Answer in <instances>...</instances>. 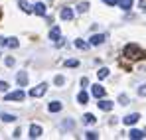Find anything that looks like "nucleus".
I'll use <instances>...</instances> for the list:
<instances>
[{"instance_id": "nucleus-11", "label": "nucleus", "mask_w": 146, "mask_h": 140, "mask_svg": "<svg viewBox=\"0 0 146 140\" xmlns=\"http://www.w3.org/2000/svg\"><path fill=\"white\" fill-rule=\"evenodd\" d=\"M97 107L101 109V111H111V109H113V103L107 101V99H101V101L97 103Z\"/></svg>"}, {"instance_id": "nucleus-1", "label": "nucleus", "mask_w": 146, "mask_h": 140, "mask_svg": "<svg viewBox=\"0 0 146 140\" xmlns=\"http://www.w3.org/2000/svg\"><path fill=\"white\" fill-rule=\"evenodd\" d=\"M124 55H126L128 59H142V57H144V51H142L138 46L130 44V46L124 47Z\"/></svg>"}, {"instance_id": "nucleus-12", "label": "nucleus", "mask_w": 146, "mask_h": 140, "mask_svg": "<svg viewBox=\"0 0 146 140\" xmlns=\"http://www.w3.org/2000/svg\"><path fill=\"white\" fill-rule=\"evenodd\" d=\"M134 4V0H117V6H121L122 10H130Z\"/></svg>"}, {"instance_id": "nucleus-10", "label": "nucleus", "mask_w": 146, "mask_h": 140, "mask_svg": "<svg viewBox=\"0 0 146 140\" xmlns=\"http://www.w3.org/2000/svg\"><path fill=\"white\" fill-rule=\"evenodd\" d=\"M138 118H140V115L138 113H132V115H128V117H124V124H136L138 122Z\"/></svg>"}, {"instance_id": "nucleus-21", "label": "nucleus", "mask_w": 146, "mask_h": 140, "mask_svg": "<svg viewBox=\"0 0 146 140\" xmlns=\"http://www.w3.org/2000/svg\"><path fill=\"white\" fill-rule=\"evenodd\" d=\"M75 46L79 47V49H87L89 44H87V42H83V40H77V42H75Z\"/></svg>"}, {"instance_id": "nucleus-30", "label": "nucleus", "mask_w": 146, "mask_h": 140, "mask_svg": "<svg viewBox=\"0 0 146 140\" xmlns=\"http://www.w3.org/2000/svg\"><path fill=\"white\" fill-rule=\"evenodd\" d=\"M6 65H8V67H12V65H14V59H12V57H8V59H6Z\"/></svg>"}, {"instance_id": "nucleus-32", "label": "nucleus", "mask_w": 146, "mask_h": 140, "mask_svg": "<svg viewBox=\"0 0 146 140\" xmlns=\"http://www.w3.org/2000/svg\"><path fill=\"white\" fill-rule=\"evenodd\" d=\"M103 2L109 4V6H115V4H117V0H103Z\"/></svg>"}, {"instance_id": "nucleus-13", "label": "nucleus", "mask_w": 146, "mask_h": 140, "mask_svg": "<svg viewBox=\"0 0 146 140\" xmlns=\"http://www.w3.org/2000/svg\"><path fill=\"white\" fill-rule=\"evenodd\" d=\"M48 109H49V113H59V111L63 109V105H61L59 101H53V103H49Z\"/></svg>"}, {"instance_id": "nucleus-14", "label": "nucleus", "mask_w": 146, "mask_h": 140, "mask_svg": "<svg viewBox=\"0 0 146 140\" xmlns=\"http://www.w3.org/2000/svg\"><path fill=\"white\" fill-rule=\"evenodd\" d=\"M71 18H73V10L65 6V8L61 10V20H71Z\"/></svg>"}, {"instance_id": "nucleus-7", "label": "nucleus", "mask_w": 146, "mask_h": 140, "mask_svg": "<svg viewBox=\"0 0 146 140\" xmlns=\"http://www.w3.org/2000/svg\"><path fill=\"white\" fill-rule=\"evenodd\" d=\"M40 136H42V126L32 124L30 126V138H40Z\"/></svg>"}, {"instance_id": "nucleus-17", "label": "nucleus", "mask_w": 146, "mask_h": 140, "mask_svg": "<svg viewBox=\"0 0 146 140\" xmlns=\"http://www.w3.org/2000/svg\"><path fill=\"white\" fill-rule=\"evenodd\" d=\"M130 138H134V140H138V138H144V132L142 130H130V134H128Z\"/></svg>"}, {"instance_id": "nucleus-8", "label": "nucleus", "mask_w": 146, "mask_h": 140, "mask_svg": "<svg viewBox=\"0 0 146 140\" xmlns=\"http://www.w3.org/2000/svg\"><path fill=\"white\" fill-rule=\"evenodd\" d=\"M16 81H18L20 87H26V85H28V73H26V71H20V73L16 75Z\"/></svg>"}, {"instance_id": "nucleus-16", "label": "nucleus", "mask_w": 146, "mask_h": 140, "mask_svg": "<svg viewBox=\"0 0 146 140\" xmlns=\"http://www.w3.org/2000/svg\"><path fill=\"white\" fill-rule=\"evenodd\" d=\"M18 6H20V8L24 10L26 14H30V12H34V6H30V4H28V2H24V0H22V2H20Z\"/></svg>"}, {"instance_id": "nucleus-25", "label": "nucleus", "mask_w": 146, "mask_h": 140, "mask_svg": "<svg viewBox=\"0 0 146 140\" xmlns=\"http://www.w3.org/2000/svg\"><path fill=\"white\" fill-rule=\"evenodd\" d=\"M63 83H65V77L63 75H57L55 77V85H63Z\"/></svg>"}, {"instance_id": "nucleus-24", "label": "nucleus", "mask_w": 146, "mask_h": 140, "mask_svg": "<svg viewBox=\"0 0 146 140\" xmlns=\"http://www.w3.org/2000/svg\"><path fill=\"white\" fill-rule=\"evenodd\" d=\"M2 120H6V122H14L16 117H14V115H2Z\"/></svg>"}, {"instance_id": "nucleus-27", "label": "nucleus", "mask_w": 146, "mask_h": 140, "mask_svg": "<svg viewBox=\"0 0 146 140\" xmlns=\"http://www.w3.org/2000/svg\"><path fill=\"white\" fill-rule=\"evenodd\" d=\"M138 95H140V97H146V85H140V89H138Z\"/></svg>"}, {"instance_id": "nucleus-28", "label": "nucleus", "mask_w": 146, "mask_h": 140, "mask_svg": "<svg viewBox=\"0 0 146 140\" xmlns=\"http://www.w3.org/2000/svg\"><path fill=\"white\" fill-rule=\"evenodd\" d=\"M0 91H8V83L6 81H0Z\"/></svg>"}, {"instance_id": "nucleus-3", "label": "nucleus", "mask_w": 146, "mask_h": 140, "mask_svg": "<svg viewBox=\"0 0 146 140\" xmlns=\"http://www.w3.org/2000/svg\"><path fill=\"white\" fill-rule=\"evenodd\" d=\"M24 97H26V93L20 89V91H12V93H8L4 99H6V101H24Z\"/></svg>"}, {"instance_id": "nucleus-15", "label": "nucleus", "mask_w": 146, "mask_h": 140, "mask_svg": "<svg viewBox=\"0 0 146 140\" xmlns=\"http://www.w3.org/2000/svg\"><path fill=\"white\" fill-rule=\"evenodd\" d=\"M83 122H85V124H89V126H91V124H95V122H97V118L93 117V115H91V113H87V115H85V117H83Z\"/></svg>"}, {"instance_id": "nucleus-29", "label": "nucleus", "mask_w": 146, "mask_h": 140, "mask_svg": "<svg viewBox=\"0 0 146 140\" xmlns=\"http://www.w3.org/2000/svg\"><path fill=\"white\" fill-rule=\"evenodd\" d=\"M119 101H121V105H126V103H128V99H126V95H121V97H119Z\"/></svg>"}, {"instance_id": "nucleus-9", "label": "nucleus", "mask_w": 146, "mask_h": 140, "mask_svg": "<svg viewBox=\"0 0 146 140\" xmlns=\"http://www.w3.org/2000/svg\"><path fill=\"white\" fill-rule=\"evenodd\" d=\"M105 40H107V36H105V34H95V36L91 38V46H101Z\"/></svg>"}, {"instance_id": "nucleus-19", "label": "nucleus", "mask_w": 146, "mask_h": 140, "mask_svg": "<svg viewBox=\"0 0 146 140\" xmlns=\"http://www.w3.org/2000/svg\"><path fill=\"white\" fill-rule=\"evenodd\" d=\"M6 46H8V47H18V46H20V42H18L16 38H6Z\"/></svg>"}, {"instance_id": "nucleus-6", "label": "nucleus", "mask_w": 146, "mask_h": 140, "mask_svg": "<svg viewBox=\"0 0 146 140\" xmlns=\"http://www.w3.org/2000/svg\"><path fill=\"white\" fill-rule=\"evenodd\" d=\"M34 12H36L38 16H46L48 8H46V4H44V2H38V4H34Z\"/></svg>"}, {"instance_id": "nucleus-4", "label": "nucleus", "mask_w": 146, "mask_h": 140, "mask_svg": "<svg viewBox=\"0 0 146 140\" xmlns=\"http://www.w3.org/2000/svg\"><path fill=\"white\" fill-rule=\"evenodd\" d=\"M49 40H51V42H59V40H61V30H59L57 26H53V28L49 30Z\"/></svg>"}, {"instance_id": "nucleus-26", "label": "nucleus", "mask_w": 146, "mask_h": 140, "mask_svg": "<svg viewBox=\"0 0 146 140\" xmlns=\"http://www.w3.org/2000/svg\"><path fill=\"white\" fill-rule=\"evenodd\" d=\"M87 138H89V140H95V138H99V134L91 130V132H87Z\"/></svg>"}, {"instance_id": "nucleus-5", "label": "nucleus", "mask_w": 146, "mask_h": 140, "mask_svg": "<svg viewBox=\"0 0 146 140\" xmlns=\"http://www.w3.org/2000/svg\"><path fill=\"white\" fill-rule=\"evenodd\" d=\"M91 93H93V97H97V99H103V97H105V89L97 83V85L91 87Z\"/></svg>"}, {"instance_id": "nucleus-22", "label": "nucleus", "mask_w": 146, "mask_h": 140, "mask_svg": "<svg viewBox=\"0 0 146 140\" xmlns=\"http://www.w3.org/2000/svg\"><path fill=\"white\" fill-rule=\"evenodd\" d=\"M77 10H79V12H81V14H83V12H87V10H89V2H81V4H79V8H77Z\"/></svg>"}, {"instance_id": "nucleus-20", "label": "nucleus", "mask_w": 146, "mask_h": 140, "mask_svg": "<svg viewBox=\"0 0 146 140\" xmlns=\"http://www.w3.org/2000/svg\"><path fill=\"white\" fill-rule=\"evenodd\" d=\"M97 77H99V79H107V77H109V69H107V67L99 69L97 71Z\"/></svg>"}, {"instance_id": "nucleus-18", "label": "nucleus", "mask_w": 146, "mask_h": 140, "mask_svg": "<svg viewBox=\"0 0 146 140\" xmlns=\"http://www.w3.org/2000/svg\"><path fill=\"white\" fill-rule=\"evenodd\" d=\"M77 101H79V103H81V105H85V103H87V101H89V95L85 93V91H81V93L77 95Z\"/></svg>"}, {"instance_id": "nucleus-31", "label": "nucleus", "mask_w": 146, "mask_h": 140, "mask_svg": "<svg viewBox=\"0 0 146 140\" xmlns=\"http://www.w3.org/2000/svg\"><path fill=\"white\" fill-rule=\"evenodd\" d=\"M81 85H83V87H87V85H89V79H87V77H83V79H81Z\"/></svg>"}, {"instance_id": "nucleus-2", "label": "nucleus", "mask_w": 146, "mask_h": 140, "mask_svg": "<svg viewBox=\"0 0 146 140\" xmlns=\"http://www.w3.org/2000/svg\"><path fill=\"white\" fill-rule=\"evenodd\" d=\"M46 91H48V85L46 83H42V85H38V87H34V89H30V97H42V95H46Z\"/></svg>"}, {"instance_id": "nucleus-33", "label": "nucleus", "mask_w": 146, "mask_h": 140, "mask_svg": "<svg viewBox=\"0 0 146 140\" xmlns=\"http://www.w3.org/2000/svg\"><path fill=\"white\" fill-rule=\"evenodd\" d=\"M0 18H2V10H0Z\"/></svg>"}, {"instance_id": "nucleus-23", "label": "nucleus", "mask_w": 146, "mask_h": 140, "mask_svg": "<svg viewBox=\"0 0 146 140\" xmlns=\"http://www.w3.org/2000/svg\"><path fill=\"white\" fill-rule=\"evenodd\" d=\"M77 65H79L77 59H67V61H65V67H77Z\"/></svg>"}]
</instances>
